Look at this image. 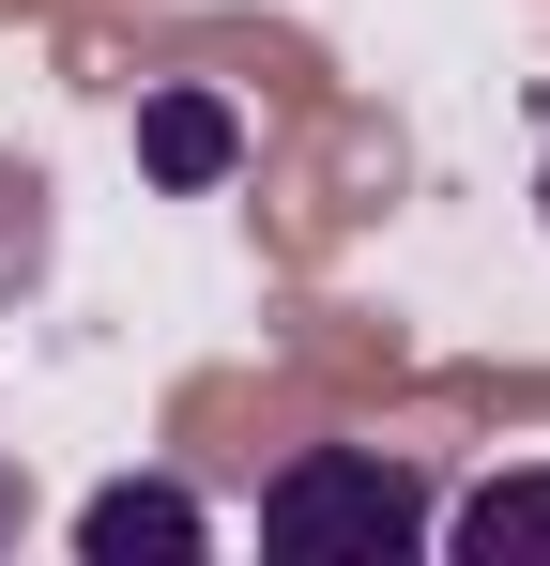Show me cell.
Masks as SVG:
<instances>
[{
  "label": "cell",
  "instance_id": "cell-1",
  "mask_svg": "<svg viewBox=\"0 0 550 566\" xmlns=\"http://www.w3.org/2000/svg\"><path fill=\"white\" fill-rule=\"evenodd\" d=\"M429 521H444L429 474L382 460V444H306L261 490V552H290V566H382V552H413Z\"/></svg>",
  "mask_w": 550,
  "mask_h": 566
},
{
  "label": "cell",
  "instance_id": "cell-2",
  "mask_svg": "<svg viewBox=\"0 0 550 566\" xmlns=\"http://www.w3.org/2000/svg\"><path fill=\"white\" fill-rule=\"evenodd\" d=\"M77 552L92 566H123V552H214V521H199V505H183V490H169V474H154V490H92V505H77Z\"/></svg>",
  "mask_w": 550,
  "mask_h": 566
},
{
  "label": "cell",
  "instance_id": "cell-3",
  "mask_svg": "<svg viewBox=\"0 0 550 566\" xmlns=\"http://www.w3.org/2000/svg\"><path fill=\"white\" fill-rule=\"evenodd\" d=\"M230 154H245V123L214 93H154L138 107V169H154V185H230Z\"/></svg>",
  "mask_w": 550,
  "mask_h": 566
},
{
  "label": "cell",
  "instance_id": "cell-4",
  "mask_svg": "<svg viewBox=\"0 0 550 566\" xmlns=\"http://www.w3.org/2000/svg\"><path fill=\"white\" fill-rule=\"evenodd\" d=\"M429 536H458V552H489V566L550 552V474H489V490H474V505H444Z\"/></svg>",
  "mask_w": 550,
  "mask_h": 566
},
{
  "label": "cell",
  "instance_id": "cell-5",
  "mask_svg": "<svg viewBox=\"0 0 550 566\" xmlns=\"http://www.w3.org/2000/svg\"><path fill=\"white\" fill-rule=\"evenodd\" d=\"M536 199H550V169H536Z\"/></svg>",
  "mask_w": 550,
  "mask_h": 566
}]
</instances>
